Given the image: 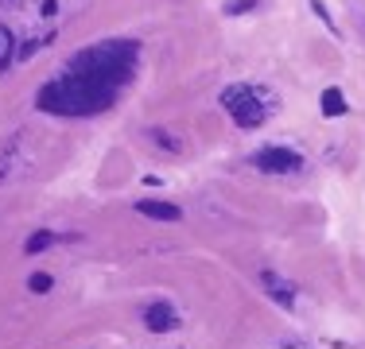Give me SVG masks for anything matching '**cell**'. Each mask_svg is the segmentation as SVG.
Returning <instances> with one entry per match:
<instances>
[{
	"instance_id": "11",
	"label": "cell",
	"mask_w": 365,
	"mask_h": 349,
	"mask_svg": "<svg viewBox=\"0 0 365 349\" xmlns=\"http://www.w3.org/2000/svg\"><path fill=\"white\" fill-rule=\"evenodd\" d=\"M16 39H12V31L4 28V24H0V70H8L12 66V58H16Z\"/></svg>"
},
{
	"instance_id": "10",
	"label": "cell",
	"mask_w": 365,
	"mask_h": 349,
	"mask_svg": "<svg viewBox=\"0 0 365 349\" xmlns=\"http://www.w3.org/2000/svg\"><path fill=\"white\" fill-rule=\"evenodd\" d=\"M319 105H323V116H342V113H346V97L338 93L335 86H330V89H323Z\"/></svg>"
},
{
	"instance_id": "16",
	"label": "cell",
	"mask_w": 365,
	"mask_h": 349,
	"mask_svg": "<svg viewBox=\"0 0 365 349\" xmlns=\"http://www.w3.org/2000/svg\"><path fill=\"white\" fill-rule=\"evenodd\" d=\"M0 4H8V8H16V4H24V0H0Z\"/></svg>"
},
{
	"instance_id": "6",
	"label": "cell",
	"mask_w": 365,
	"mask_h": 349,
	"mask_svg": "<svg viewBox=\"0 0 365 349\" xmlns=\"http://www.w3.org/2000/svg\"><path fill=\"white\" fill-rule=\"evenodd\" d=\"M260 283H265V291H268V295H272V299H276L284 310L296 307V287H292V283H287L284 276H280V271H272V268L260 271Z\"/></svg>"
},
{
	"instance_id": "14",
	"label": "cell",
	"mask_w": 365,
	"mask_h": 349,
	"mask_svg": "<svg viewBox=\"0 0 365 349\" xmlns=\"http://www.w3.org/2000/svg\"><path fill=\"white\" fill-rule=\"evenodd\" d=\"M272 349H311V346H303V341H276Z\"/></svg>"
},
{
	"instance_id": "3",
	"label": "cell",
	"mask_w": 365,
	"mask_h": 349,
	"mask_svg": "<svg viewBox=\"0 0 365 349\" xmlns=\"http://www.w3.org/2000/svg\"><path fill=\"white\" fill-rule=\"evenodd\" d=\"M222 105L233 116V125L241 128H260L272 113V93L265 86H249V82H237V86L222 89Z\"/></svg>"
},
{
	"instance_id": "7",
	"label": "cell",
	"mask_w": 365,
	"mask_h": 349,
	"mask_svg": "<svg viewBox=\"0 0 365 349\" xmlns=\"http://www.w3.org/2000/svg\"><path fill=\"white\" fill-rule=\"evenodd\" d=\"M144 136H148V144L156 147V152H163V155H183V136H175V132H168V128H144Z\"/></svg>"
},
{
	"instance_id": "4",
	"label": "cell",
	"mask_w": 365,
	"mask_h": 349,
	"mask_svg": "<svg viewBox=\"0 0 365 349\" xmlns=\"http://www.w3.org/2000/svg\"><path fill=\"white\" fill-rule=\"evenodd\" d=\"M253 167L265 174H296L303 171V155H296L292 147H260L257 155H253Z\"/></svg>"
},
{
	"instance_id": "9",
	"label": "cell",
	"mask_w": 365,
	"mask_h": 349,
	"mask_svg": "<svg viewBox=\"0 0 365 349\" xmlns=\"http://www.w3.org/2000/svg\"><path fill=\"white\" fill-rule=\"evenodd\" d=\"M51 244H59V233H51V229H35L28 237V241H24V252H28V256H35V252H47Z\"/></svg>"
},
{
	"instance_id": "2",
	"label": "cell",
	"mask_w": 365,
	"mask_h": 349,
	"mask_svg": "<svg viewBox=\"0 0 365 349\" xmlns=\"http://www.w3.org/2000/svg\"><path fill=\"white\" fill-rule=\"evenodd\" d=\"M39 167V132L35 128H20L0 144V186L28 179Z\"/></svg>"
},
{
	"instance_id": "15",
	"label": "cell",
	"mask_w": 365,
	"mask_h": 349,
	"mask_svg": "<svg viewBox=\"0 0 365 349\" xmlns=\"http://www.w3.org/2000/svg\"><path fill=\"white\" fill-rule=\"evenodd\" d=\"M357 16H362V31H365V4H357Z\"/></svg>"
},
{
	"instance_id": "5",
	"label": "cell",
	"mask_w": 365,
	"mask_h": 349,
	"mask_svg": "<svg viewBox=\"0 0 365 349\" xmlns=\"http://www.w3.org/2000/svg\"><path fill=\"white\" fill-rule=\"evenodd\" d=\"M144 326H148L152 334H171V330H179V314H175V307H171L168 299L152 303V307L144 310Z\"/></svg>"
},
{
	"instance_id": "13",
	"label": "cell",
	"mask_w": 365,
	"mask_h": 349,
	"mask_svg": "<svg viewBox=\"0 0 365 349\" xmlns=\"http://www.w3.org/2000/svg\"><path fill=\"white\" fill-rule=\"evenodd\" d=\"M249 8H257V0H237V4H229V16H241V12H249Z\"/></svg>"
},
{
	"instance_id": "8",
	"label": "cell",
	"mask_w": 365,
	"mask_h": 349,
	"mask_svg": "<svg viewBox=\"0 0 365 349\" xmlns=\"http://www.w3.org/2000/svg\"><path fill=\"white\" fill-rule=\"evenodd\" d=\"M136 213H144V217H156V222H179L183 217V210L171 202H152V198H144V202H136Z\"/></svg>"
},
{
	"instance_id": "12",
	"label": "cell",
	"mask_w": 365,
	"mask_h": 349,
	"mask_svg": "<svg viewBox=\"0 0 365 349\" xmlns=\"http://www.w3.org/2000/svg\"><path fill=\"white\" fill-rule=\"evenodd\" d=\"M28 287L35 291V295H47V291L55 287V280H51L47 271H35V276H31V280H28Z\"/></svg>"
},
{
	"instance_id": "1",
	"label": "cell",
	"mask_w": 365,
	"mask_h": 349,
	"mask_svg": "<svg viewBox=\"0 0 365 349\" xmlns=\"http://www.w3.org/2000/svg\"><path fill=\"white\" fill-rule=\"evenodd\" d=\"M140 43L132 39H101L94 47H82L66 62L62 74H55L39 89L35 105L55 116H98L121 97V89L136 74Z\"/></svg>"
}]
</instances>
